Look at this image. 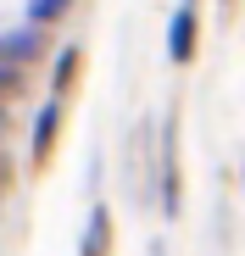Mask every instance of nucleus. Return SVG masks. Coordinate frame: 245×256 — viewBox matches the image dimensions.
I'll return each instance as SVG.
<instances>
[{
    "mask_svg": "<svg viewBox=\"0 0 245 256\" xmlns=\"http://www.w3.org/2000/svg\"><path fill=\"white\" fill-rule=\"evenodd\" d=\"M106 234H112V212H106V206H95L90 234H84V256H106Z\"/></svg>",
    "mask_w": 245,
    "mask_h": 256,
    "instance_id": "nucleus-4",
    "label": "nucleus"
},
{
    "mask_svg": "<svg viewBox=\"0 0 245 256\" xmlns=\"http://www.w3.org/2000/svg\"><path fill=\"white\" fill-rule=\"evenodd\" d=\"M62 6H67V0H34V12H28V17H34V22H56Z\"/></svg>",
    "mask_w": 245,
    "mask_h": 256,
    "instance_id": "nucleus-5",
    "label": "nucleus"
},
{
    "mask_svg": "<svg viewBox=\"0 0 245 256\" xmlns=\"http://www.w3.org/2000/svg\"><path fill=\"white\" fill-rule=\"evenodd\" d=\"M72 72H78V50H67V56H62V67H56V90H67Z\"/></svg>",
    "mask_w": 245,
    "mask_h": 256,
    "instance_id": "nucleus-6",
    "label": "nucleus"
},
{
    "mask_svg": "<svg viewBox=\"0 0 245 256\" xmlns=\"http://www.w3.org/2000/svg\"><path fill=\"white\" fill-rule=\"evenodd\" d=\"M39 50H45L39 28H28V34H6V39H0V62H6V67H28Z\"/></svg>",
    "mask_w": 245,
    "mask_h": 256,
    "instance_id": "nucleus-1",
    "label": "nucleus"
},
{
    "mask_svg": "<svg viewBox=\"0 0 245 256\" xmlns=\"http://www.w3.org/2000/svg\"><path fill=\"white\" fill-rule=\"evenodd\" d=\"M56 128H62V106L50 100L45 112H39V122H34V156H39V162L50 156V145H56Z\"/></svg>",
    "mask_w": 245,
    "mask_h": 256,
    "instance_id": "nucleus-3",
    "label": "nucleus"
},
{
    "mask_svg": "<svg viewBox=\"0 0 245 256\" xmlns=\"http://www.w3.org/2000/svg\"><path fill=\"white\" fill-rule=\"evenodd\" d=\"M195 22H200V17H195V0H190V6L173 17V39H168V56H173V62H190V56H195Z\"/></svg>",
    "mask_w": 245,
    "mask_h": 256,
    "instance_id": "nucleus-2",
    "label": "nucleus"
}]
</instances>
